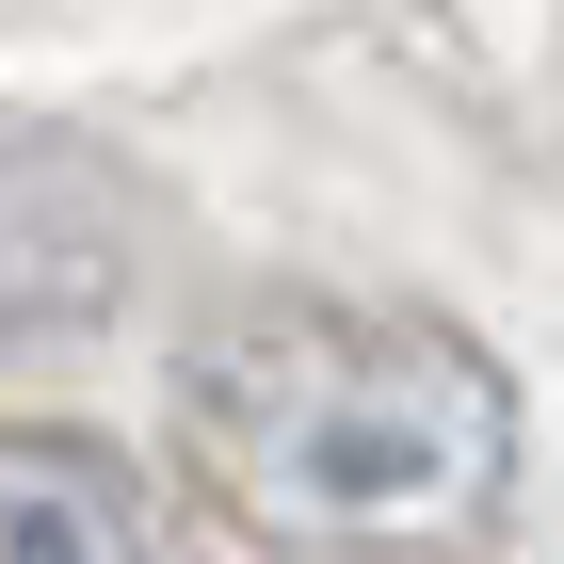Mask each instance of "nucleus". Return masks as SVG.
<instances>
[{"label":"nucleus","mask_w":564,"mask_h":564,"mask_svg":"<svg viewBox=\"0 0 564 564\" xmlns=\"http://www.w3.org/2000/svg\"><path fill=\"white\" fill-rule=\"evenodd\" d=\"M177 452L259 549L435 564L484 549L517 500V403L435 306L259 291L177 355Z\"/></svg>","instance_id":"f257e3e1"},{"label":"nucleus","mask_w":564,"mask_h":564,"mask_svg":"<svg viewBox=\"0 0 564 564\" xmlns=\"http://www.w3.org/2000/svg\"><path fill=\"white\" fill-rule=\"evenodd\" d=\"M130 291V177L82 145H0V355L97 339Z\"/></svg>","instance_id":"f03ea898"},{"label":"nucleus","mask_w":564,"mask_h":564,"mask_svg":"<svg viewBox=\"0 0 564 564\" xmlns=\"http://www.w3.org/2000/svg\"><path fill=\"white\" fill-rule=\"evenodd\" d=\"M0 564H177V517L113 435L0 420Z\"/></svg>","instance_id":"7ed1b4c3"}]
</instances>
